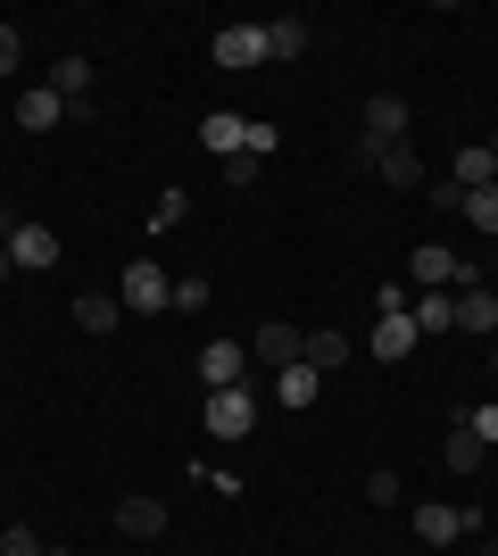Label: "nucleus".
Wrapping results in <instances>:
<instances>
[{"instance_id":"obj_12","label":"nucleus","mask_w":498,"mask_h":556,"mask_svg":"<svg viewBox=\"0 0 498 556\" xmlns=\"http://www.w3.org/2000/svg\"><path fill=\"white\" fill-rule=\"evenodd\" d=\"M200 150H216V159H241V150H250V125H241V116H200Z\"/></svg>"},{"instance_id":"obj_5","label":"nucleus","mask_w":498,"mask_h":556,"mask_svg":"<svg viewBox=\"0 0 498 556\" xmlns=\"http://www.w3.org/2000/svg\"><path fill=\"white\" fill-rule=\"evenodd\" d=\"M200 382H208V391H241V382H250V349L241 341H208L200 349Z\"/></svg>"},{"instance_id":"obj_2","label":"nucleus","mask_w":498,"mask_h":556,"mask_svg":"<svg viewBox=\"0 0 498 556\" xmlns=\"http://www.w3.org/2000/svg\"><path fill=\"white\" fill-rule=\"evenodd\" d=\"M117 300L133 307V316H158V307H175V282H166L158 257H133V266H125V282H117Z\"/></svg>"},{"instance_id":"obj_4","label":"nucleus","mask_w":498,"mask_h":556,"mask_svg":"<svg viewBox=\"0 0 498 556\" xmlns=\"http://www.w3.org/2000/svg\"><path fill=\"white\" fill-rule=\"evenodd\" d=\"M250 424H258L250 382H241V391H208V432H216V441H250Z\"/></svg>"},{"instance_id":"obj_28","label":"nucleus","mask_w":498,"mask_h":556,"mask_svg":"<svg viewBox=\"0 0 498 556\" xmlns=\"http://www.w3.org/2000/svg\"><path fill=\"white\" fill-rule=\"evenodd\" d=\"M150 225H158V232H175V225H183V191H158V208H150Z\"/></svg>"},{"instance_id":"obj_16","label":"nucleus","mask_w":498,"mask_h":556,"mask_svg":"<svg viewBox=\"0 0 498 556\" xmlns=\"http://www.w3.org/2000/svg\"><path fill=\"white\" fill-rule=\"evenodd\" d=\"M117 316H125L117 291H84V300H75V325L84 332H117Z\"/></svg>"},{"instance_id":"obj_27","label":"nucleus","mask_w":498,"mask_h":556,"mask_svg":"<svg viewBox=\"0 0 498 556\" xmlns=\"http://www.w3.org/2000/svg\"><path fill=\"white\" fill-rule=\"evenodd\" d=\"M0 556H50V548L25 532V523H9V532H0Z\"/></svg>"},{"instance_id":"obj_25","label":"nucleus","mask_w":498,"mask_h":556,"mask_svg":"<svg viewBox=\"0 0 498 556\" xmlns=\"http://www.w3.org/2000/svg\"><path fill=\"white\" fill-rule=\"evenodd\" d=\"M457 424H465L482 448H498V399H490V407H474V416H457Z\"/></svg>"},{"instance_id":"obj_3","label":"nucleus","mask_w":498,"mask_h":556,"mask_svg":"<svg viewBox=\"0 0 498 556\" xmlns=\"http://www.w3.org/2000/svg\"><path fill=\"white\" fill-rule=\"evenodd\" d=\"M357 166H374L391 191H416V184H424V159H416L407 141H391V150H382V141H357Z\"/></svg>"},{"instance_id":"obj_14","label":"nucleus","mask_w":498,"mask_h":556,"mask_svg":"<svg viewBox=\"0 0 498 556\" xmlns=\"http://www.w3.org/2000/svg\"><path fill=\"white\" fill-rule=\"evenodd\" d=\"M416 341H424V332H416V316H374V357H382V366H399Z\"/></svg>"},{"instance_id":"obj_32","label":"nucleus","mask_w":498,"mask_h":556,"mask_svg":"<svg viewBox=\"0 0 498 556\" xmlns=\"http://www.w3.org/2000/svg\"><path fill=\"white\" fill-rule=\"evenodd\" d=\"M50 556H67V548H50Z\"/></svg>"},{"instance_id":"obj_20","label":"nucleus","mask_w":498,"mask_h":556,"mask_svg":"<svg viewBox=\"0 0 498 556\" xmlns=\"http://www.w3.org/2000/svg\"><path fill=\"white\" fill-rule=\"evenodd\" d=\"M482 457H490V448H482L465 424H449V441H440V465H449V473H482Z\"/></svg>"},{"instance_id":"obj_31","label":"nucleus","mask_w":498,"mask_h":556,"mask_svg":"<svg viewBox=\"0 0 498 556\" xmlns=\"http://www.w3.org/2000/svg\"><path fill=\"white\" fill-rule=\"evenodd\" d=\"M9 275H17V257H9V241H0V282H9Z\"/></svg>"},{"instance_id":"obj_11","label":"nucleus","mask_w":498,"mask_h":556,"mask_svg":"<svg viewBox=\"0 0 498 556\" xmlns=\"http://www.w3.org/2000/svg\"><path fill=\"white\" fill-rule=\"evenodd\" d=\"M449 184H457V191H482V184H498V141H474V150H457Z\"/></svg>"},{"instance_id":"obj_7","label":"nucleus","mask_w":498,"mask_h":556,"mask_svg":"<svg viewBox=\"0 0 498 556\" xmlns=\"http://www.w3.org/2000/svg\"><path fill=\"white\" fill-rule=\"evenodd\" d=\"M250 349H258V366H274V374H283V366H299L308 332H299V325H258V341H250Z\"/></svg>"},{"instance_id":"obj_9","label":"nucleus","mask_w":498,"mask_h":556,"mask_svg":"<svg viewBox=\"0 0 498 556\" xmlns=\"http://www.w3.org/2000/svg\"><path fill=\"white\" fill-rule=\"evenodd\" d=\"M366 141H382V150L407 141V100L399 92H374V100H366Z\"/></svg>"},{"instance_id":"obj_30","label":"nucleus","mask_w":498,"mask_h":556,"mask_svg":"<svg viewBox=\"0 0 498 556\" xmlns=\"http://www.w3.org/2000/svg\"><path fill=\"white\" fill-rule=\"evenodd\" d=\"M17 59H25V34H17V25H0V75H17Z\"/></svg>"},{"instance_id":"obj_24","label":"nucleus","mask_w":498,"mask_h":556,"mask_svg":"<svg viewBox=\"0 0 498 556\" xmlns=\"http://www.w3.org/2000/svg\"><path fill=\"white\" fill-rule=\"evenodd\" d=\"M465 225H482V232H498V184H482V191H465Z\"/></svg>"},{"instance_id":"obj_29","label":"nucleus","mask_w":498,"mask_h":556,"mask_svg":"<svg viewBox=\"0 0 498 556\" xmlns=\"http://www.w3.org/2000/svg\"><path fill=\"white\" fill-rule=\"evenodd\" d=\"M366 498H374V507H399V473H391V465H382L374 482H366Z\"/></svg>"},{"instance_id":"obj_15","label":"nucleus","mask_w":498,"mask_h":556,"mask_svg":"<svg viewBox=\"0 0 498 556\" xmlns=\"http://www.w3.org/2000/svg\"><path fill=\"white\" fill-rule=\"evenodd\" d=\"M407 316H416V332H457V300H449V291H416Z\"/></svg>"},{"instance_id":"obj_19","label":"nucleus","mask_w":498,"mask_h":556,"mask_svg":"<svg viewBox=\"0 0 498 556\" xmlns=\"http://www.w3.org/2000/svg\"><path fill=\"white\" fill-rule=\"evenodd\" d=\"M59 116H67V100L50 92V84H42V92H25V100H17V125H25V134H50Z\"/></svg>"},{"instance_id":"obj_22","label":"nucleus","mask_w":498,"mask_h":556,"mask_svg":"<svg viewBox=\"0 0 498 556\" xmlns=\"http://www.w3.org/2000/svg\"><path fill=\"white\" fill-rule=\"evenodd\" d=\"M266 59H308V25L274 17V25H266Z\"/></svg>"},{"instance_id":"obj_8","label":"nucleus","mask_w":498,"mask_h":556,"mask_svg":"<svg viewBox=\"0 0 498 556\" xmlns=\"http://www.w3.org/2000/svg\"><path fill=\"white\" fill-rule=\"evenodd\" d=\"M117 532L125 540H158L166 532V507L150 498V490H133V498H117Z\"/></svg>"},{"instance_id":"obj_13","label":"nucleus","mask_w":498,"mask_h":556,"mask_svg":"<svg viewBox=\"0 0 498 556\" xmlns=\"http://www.w3.org/2000/svg\"><path fill=\"white\" fill-rule=\"evenodd\" d=\"M457 532H465V515H457L449 498H432V507H416V540H424V548H449Z\"/></svg>"},{"instance_id":"obj_6","label":"nucleus","mask_w":498,"mask_h":556,"mask_svg":"<svg viewBox=\"0 0 498 556\" xmlns=\"http://www.w3.org/2000/svg\"><path fill=\"white\" fill-rule=\"evenodd\" d=\"M208 50H216V67H233V75L241 67H266V25H225Z\"/></svg>"},{"instance_id":"obj_23","label":"nucleus","mask_w":498,"mask_h":556,"mask_svg":"<svg viewBox=\"0 0 498 556\" xmlns=\"http://www.w3.org/2000/svg\"><path fill=\"white\" fill-rule=\"evenodd\" d=\"M50 92L59 100H92V59H59V67H50Z\"/></svg>"},{"instance_id":"obj_10","label":"nucleus","mask_w":498,"mask_h":556,"mask_svg":"<svg viewBox=\"0 0 498 556\" xmlns=\"http://www.w3.org/2000/svg\"><path fill=\"white\" fill-rule=\"evenodd\" d=\"M9 257H17V275L25 266H59V232L50 225H17L9 232Z\"/></svg>"},{"instance_id":"obj_33","label":"nucleus","mask_w":498,"mask_h":556,"mask_svg":"<svg viewBox=\"0 0 498 556\" xmlns=\"http://www.w3.org/2000/svg\"><path fill=\"white\" fill-rule=\"evenodd\" d=\"M490 366H498V349H490Z\"/></svg>"},{"instance_id":"obj_17","label":"nucleus","mask_w":498,"mask_h":556,"mask_svg":"<svg viewBox=\"0 0 498 556\" xmlns=\"http://www.w3.org/2000/svg\"><path fill=\"white\" fill-rule=\"evenodd\" d=\"M316 374H332V366H349V332H332V325H316L308 332V349H299Z\"/></svg>"},{"instance_id":"obj_26","label":"nucleus","mask_w":498,"mask_h":556,"mask_svg":"<svg viewBox=\"0 0 498 556\" xmlns=\"http://www.w3.org/2000/svg\"><path fill=\"white\" fill-rule=\"evenodd\" d=\"M216 300V291H208V282H200V275H183V282H175V307H183V316H200V307H208Z\"/></svg>"},{"instance_id":"obj_18","label":"nucleus","mask_w":498,"mask_h":556,"mask_svg":"<svg viewBox=\"0 0 498 556\" xmlns=\"http://www.w3.org/2000/svg\"><path fill=\"white\" fill-rule=\"evenodd\" d=\"M316 382H324V374H316L308 357H299V366H283V374H274V399H283V407H316Z\"/></svg>"},{"instance_id":"obj_1","label":"nucleus","mask_w":498,"mask_h":556,"mask_svg":"<svg viewBox=\"0 0 498 556\" xmlns=\"http://www.w3.org/2000/svg\"><path fill=\"white\" fill-rule=\"evenodd\" d=\"M407 282H416V291H440V282H457V291H482V275H474V257H457V250H440V241H424V250L407 257Z\"/></svg>"},{"instance_id":"obj_21","label":"nucleus","mask_w":498,"mask_h":556,"mask_svg":"<svg viewBox=\"0 0 498 556\" xmlns=\"http://www.w3.org/2000/svg\"><path fill=\"white\" fill-rule=\"evenodd\" d=\"M457 332H498V291H457Z\"/></svg>"}]
</instances>
